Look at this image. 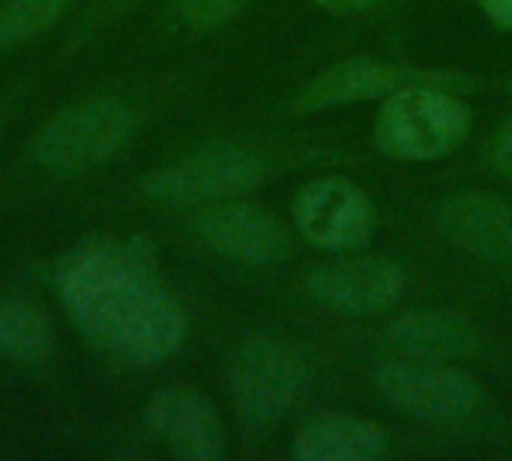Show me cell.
Segmentation results:
<instances>
[{
	"mask_svg": "<svg viewBox=\"0 0 512 461\" xmlns=\"http://www.w3.org/2000/svg\"><path fill=\"white\" fill-rule=\"evenodd\" d=\"M54 285L72 324L111 357L153 366L183 345V309L159 285L153 243L138 234L78 240L60 258Z\"/></svg>",
	"mask_w": 512,
	"mask_h": 461,
	"instance_id": "cell-1",
	"label": "cell"
},
{
	"mask_svg": "<svg viewBox=\"0 0 512 461\" xmlns=\"http://www.w3.org/2000/svg\"><path fill=\"white\" fill-rule=\"evenodd\" d=\"M135 135V111L111 96L81 99L51 114L30 138V159L51 174L72 177L120 156Z\"/></svg>",
	"mask_w": 512,
	"mask_h": 461,
	"instance_id": "cell-2",
	"label": "cell"
},
{
	"mask_svg": "<svg viewBox=\"0 0 512 461\" xmlns=\"http://www.w3.org/2000/svg\"><path fill=\"white\" fill-rule=\"evenodd\" d=\"M468 126L471 111L462 99L432 81H414L384 96L375 138L393 159L426 162L450 153L465 138Z\"/></svg>",
	"mask_w": 512,
	"mask_h": 461,
	"instance_id": "cell-3",
	"label": "cell"
},
{
	"mask_svg": "<svg viewBox=\"0 0 512 461\" xmlns=\"http://www.w3.org/2000/svg\"><path fill=\"white\" fill-rule=\"evenodd\" d=\"M228 390L249 426L285 420L309 393L306 366L273 339L243 342L228 363Z\"/></svg>",
	"mask_w": 512,
	"mask_h": 461,
	"instance_id": "cell-4",
	"label": "cell"
},
{
	"mask_svg": "<svg viewBox=\"0 0 512 461\" xmlns=\"http://www.w3.org/2000/svg\"><path fill=\"white\" fill-rule=\"evenodd\" d=\"M261 180L264 165L252 153L237 147H213L153 171L141 183V192L162 207H198L249 192Z\"/></svg>",
	"mask_w": 512,
	"mask_h": 461,
	"instance_id": "cell-5",
	"label": "cell"
},
{
	"mask_svg": "<svg viewBox=\"0 0 512 461\" xmlns=\"http://www.w3.org/2000/svg\"><path fill=\"white\" fill-rule=\"evenodd\" d=\"M375 381L393 408L417 420H459L480 402L477 381L441 363H384Z\"/></svg>",
	"mask_w": 512,
	"mask_h": 461,
	"instance_id": "cell-6",
	"label": "cell"
},
{
	"mask_svg": "<svg viewBox=\"0 0 512 461\" xmlns=\"http://www.w3.org/2000/svg\"><path fill=\"white\" fill-rule=\"evenodd\" d=\"M294 222L315 249H351L372 237L375 207L369 195L342 177H324L294 198Z\"/></svg>",
	"mask_w": 512,
	"mask_h": 461,
	"instance_id": "cell-7",
	"label": "cell"
},
{
	"mask_svg": "<svg viewBox=\"0 0 512 461\" xmlns=\"http://www.w3.org/2000/svg\"><path fill=\"white\" fill-rule=\"evenodd\" d=\"M147 426L183 459L216 461L225 453V426L210 396L195 387H165L144 408Z\"/></svg>",
	"mask_w": 512,
	"mask_h": 461,
	"instance_id": "cell-8",
	"label": "cell"
},
{
	"mask_svg": "<svg viewBox=\"0 0 512 461\" xmlns=\"http://www.w3.org/2000/svg\"><path fill=\"white\" fill-rule=\"evenodd\" d=\"M438 231L462 252L507 264L512 261V207L492 192H456L435 207Z\"/></svg>",
	"mask_w": 512,
	"mask_h": 461,
	"instance_id": "cell-9",
	"label": "cell"
},
{
	"mask_svg": "<svg viewBox=\"0 0 512 461\" xmlns=\"http://www.w3.org/2000/svg\"><path fill=\"white\" fill-rule=\"evenodd\" d=\"M195 231L213 252L243 264H276L288 252L285 228L252 204H216L195 219Z\"/></svg>",
	"mask_w": 512,
	"mask_h": 461,
	"instance_id": "cell-10",
	"label": "cell"
},
{
	"mask_svg": "<svg viewBox=\"0 0 512 461\" xmlns=\"http://www.w3.org/2000/svg\"><path fill=\"white\" fill-rule=\"evenodd\" d=\"M405 288V276L384 258H351L318 267L309 276V291L336 312L369 315L393 306Z\"/></svg>",
	"mask_w": 512,
	"mask_h": 461,
	"instance_id": "cell-11",
	"label": "cell"
},
{
	"mask_svg": "<svg viewBox=\"0 0 512 461\" xmlns=\"http://www.w3.org/2000/svg\"><path fill=\"white\" fill-rule=\"evenodd\" d=\"M414 81H435L429 72H417L399 63L384 60H345L327 72H321L297 99L294 108L303 114L327 111L336 105H351L363 99H384L393 90L414 84Z\"/></svg>",
	"mask_w": 512,
	"mask_h": 461,
	"instance_id": "cell-12",
	"label": "cell"
},
{
	"mask_svg": "<svg viewBox=\"0 0 512 461\" xmlns=\"http://www.w3.org/2000/svg\"><path fill=\"white\" fill-rule=\"evenodd\" d=\"M384 450L387 438L375 423L345 414L312 420L291 444V456L300 461H372Z\"/></svg>",
	"mask_w": 512,
	"mask_h": 461,
	"instance_id": "cell-13",
	"label": "cell"
},
{
	"mask_svg": "<svg viewBox=\"0 0 512 461\" xmlns=\"http://www.w3.org/2000/svg\"><path fill=\"white\" fill-rule=\"evenodd\" d=\"M387 342L420 363H450L474 351V333L465 321L444 312H405L387 327Z\"/></svg>",
	"mask_w": 512,
	"mask_h": 461,
	"instance_id": "cell-14",
	"label": "cell"
},
{
	"mask_svg": "<svg viewBox=\"0 0 512 461\" xmlns=\"http://www.w3.org/2000/svg\"><path fill=\"white\" fill-rule=\"evenodd\" d=\"M51 318L27 300H0V357L18 366H39L54 354Z\"/></svg>",
	"mask_w": 512,
	"mask_h": 461,
	"instance_id": "cell-15",
	"label": "cell"
},
{
	"mask_svg": "<svg viewBox=\"0 0 512 461\" xmlns=\"http://www.w3.org/2000/svg\"><path fill=\"white\" fill-rule=\"evenodd\" d=\"M69 0H3L0 3V48L36 39L60 21Z\"/></svg>",
	"mask_w": 512,
	"mask_h": 461,
	"instance_id": "cell-16",
	"label": "cell"
},
{
	"mask_svg": "<svg viewBox=\"0 0 512 461\" xmlns=\"http://www.w3.org/2000/svg\"><path fill=\"white\" fill-rule=\"evenodd\" d=\"M246 0H180V15L195 27H213L243 9Z\"/></svg>",
	"mask_w": 512,
	"mask_h": 461,
	"instance_id": "cell-17",
	"label": "cell"
},
{
	"mask_svg": "<svg viewBox=\"0 0 512 461\" xmlns=\"http://www.w3.org/2000/svg\"><path fill=\"white\" fill-rule=\"evenodd\" d=\"M495 165L512 174V120L501 129V135L495 141Z\"/></svg>",
	"mask_w": 512,
	"mask_h": 461,
	"instance_id": "cell-18",
	"label": "cell"
},
{
	"mask_svg": "<svg viewBox=\"0 0 512 461\" xmlns=\"http://www.w3.org/2000/svg\"><path fill=\"white\" fill-rule=\"evenodd\" d=\"M480 3H483L486 15H489L495 24L510 27L512 30V0H480Z\"/></svg>",
	"mask_w": 512,
	"mask_h": 461,
	"instance_id": "cell-19",
	"label": "cell"
},
{
	"mask_svg": "<svg viewBox=\"0 0 512 461\" xmlns=\"http://www.w3.org/2000/svg\"><path fill=\"white\" fill-rule=\"evenodd\" d=\"M321 9H327V12H333V15H351V12H360V9H366L372 0H315Z\"/></svg>",
	"mask_w": 512,
	"mask_h": 461,
	"instance_id": "cell-20",
	"label": "cell"
}]
</instances>
